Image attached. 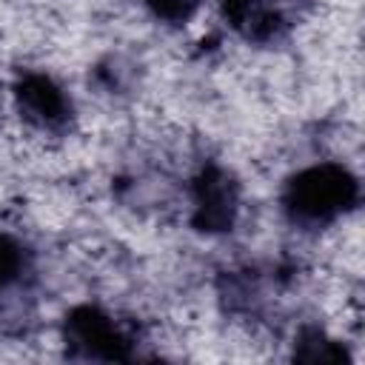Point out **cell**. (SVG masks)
Here are the masks:
<instances>
[{"label": "cell", "instance_id": "obj_2", "mask_svg": "<svg viewBox=\"0 0 365 365\" xmlns=\"http://www.w3.org/2000/svg\"><path fill=\"white\" fill-rule=\"evenodd\" d=\"M63 345L71 359L123 362L134 356V336L100 305H77L63 319Z\"/></svg>", "mask_w": 365, "mask_h": 365}, {"label": "cell", "instance_id": "obj_7", "mask_svg": "<svg viewBox=\"0 0 365 365\" xmlns=\"http://www.w3.org/2000/svg\"><path fill=\"white\" fill-rule=\"evenodd\" d=\"M294 356L297 359H308V362H317V359H342V348L328 339L319 328H305L297 342H294Z\"/></svg>", "mask_w": 365, "mask_h": 365}, {"label": "cell", "instance_id": "obj_1", "mask_svg": "<svg viewBox=\"0 0 365 365\" xmlns=\"http://www.w3.org/2000/svg\"><path fill=\"white\" fill-rule=\"evenodd\" d=\"M282 211L299 228H328L359 202V180L342 163H314L282 185Z\"/></svg>", "mask_w": 365, "mask_h": 365}, {"label": "cell", "instance_id": "obj_5", "mask_svg": "<svg viewBox=\"0 0 365 365\" xmlns=\"http://www.w3.org/2000/svg\"><path fill=\"white\" fill-rule=\"evenodd\" d=\"M225 26L245 43H274L288 29V14L279 0H220Z\"/></svg>", "mask_w": 365, "mask_h": 365}, {"label": "cell", "instance_id": "obj_8", "mask_svg": "<svg viewBox=\"0 0 365 365\" xmlns=\"http://www.w3.org/2000/svg\"><path fill=\"white\" fill-rule=\"evenodd\" d=\"M143 6L151 11V17L168 26H182L200 11L202 0H143Z\"/></svg>", "mask_w": 365, "mask_h": 365}, {"label": "cell", "instance_id": "obj_4", "mask_svg": "<svg viewBox=\"0 0 365 365\" xmlns=\"http://www.w3.org/2000/svg\"><path fill=\"white\" fill-rule=\"evenodd\" d=\"M240 214V185L222 165H202L191 180V225L202 234L231 231Z\"/></svg>", "mask_w": 365, "mask_h": 365}, {"label": "cell", "instance_id": "obj_3", "mask_svg": "<svg viewBox=\"0 0 365 365\" xmlns=\"http://www.w3.org/2000/svg\"><path fill=\"white\" fill-rule=\"evenodd\" d=\"M14 108L26 125L40 134H66L74 120V103L68 91L43 71H26L14 88Z\"/></svg>", "mask_w": 365, "mask_h": 365}, {"label": "cell", "instance_id": "obj_6", "mask_svg": "<svg viewBox=\"0 0 365 365\" xmlns=\"http://www.w3.org/2000/svg\"><path fill=\"white\" fill-rule=\"evenodd\" d=\"M31 254L9 234H0V319H23L29 314Z\"/></svg>", "mask_w": 365, "mask_h": 365}]
</instances>
